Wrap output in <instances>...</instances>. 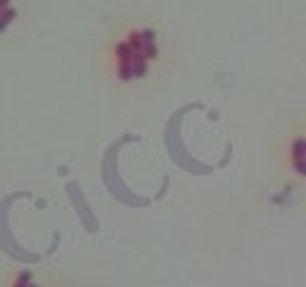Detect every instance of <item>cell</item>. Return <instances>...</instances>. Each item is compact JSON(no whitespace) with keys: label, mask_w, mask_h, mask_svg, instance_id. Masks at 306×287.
Instances as JSON below:
<instances>
[{"label":"cell","mask_w":306,"mask_h":287,"mask_svg":"<svg viewBox=\"0 0 306 287\" xmlns=\"http://www.w3.org/2000/svg\"><path fill=\"white\" fill-rule=\"evenodd\" d=\"M306 161V139H294L292 144V163Z\"/></svg>","instance_id":"cell-5"},{"label":"cell","mask_w":306,"mask_h":287,"mask_svg":"<svg viewBox=\"0 0 306 287\" xmlns=\"http://www.w3.org/2000/svg\"><path fill=\"white\" fill-rule=\"evenodd\" d=\"M115 55H117V74L122 81L134 79V62H132V48L127 41H120L115 46Z\"/></svg>","instance_id":"cell-2"},{"label":"cell","mask_w":306,"mask_h":287,"mask_svg":"<svg viewBox=\"0 0 306 287\" xmlns=\"http://www.w3.org/2000/svg\"><path fill=\"white\" fill-rule=\"evenodd\" d=\"M120 144H115V146L108 151V156H105V163H103V172H105V182H108V187L113 189V194H115L120 201H127V204H132V206H144V204H148L146 199H141V196H137V194H132L127 187H122V182L117 180L115 175V151Z\"/></svg>","instance_id":"cell-1"},{"label":"cell","mask_w":306,"mask_h":287,"mask_svg":"<svg viewBox=\"0 0 306 287\" xmlns=\"http://www.w3.org/2000/svg\"><path fill=\"white\" fill-rule=\"evenodd\" d=\"M70 194H72V199L74 204H77V208H79V213H81V220H84V225H86L91 232L96 230V220H94V215H91V211H89V206L84 204V199H81V194H79V187L77 184H70Z\"/></svg>","instance_id":"cell-3"},{"label":"cell","mask_w":306,"mask_h":287,"mask_svg":"<svg viewBox=\"0 0 306 287\" xmlns=\"http://www.w3.org/2000/svg\"><path fill=\"white\" fill-rule=\"evenodd\" d=\"M15 15L17 12H15V8H12V3H10V0H0V34L12 24Z\"/></svg>","instance_id":"cell-4"},{"label":"cell","mask_w":306,"mask_h":287,"mask_svg":"<svg viewBox=\"0 0 306 287\" xmlns=\"http://www.w3.org/2000/svg\"><path fill=\"white\" fill-rule=\"evenodd\" d=\"M294 170H297L299 175H306V161H299V163H294Z\"/></svg>","instance_id":"cell-6"}]
</instances>
